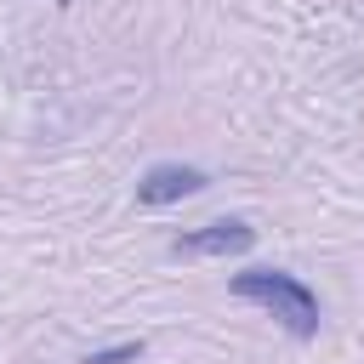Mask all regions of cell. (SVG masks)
I'll return each mask as SVG.
<instances>
[{
    "mask_svg": "<svg viewBox=\"0 0 364 364\" xmlns=\"http://www.w3.org/2000/svg\"><path fill=\"white\" fill-rule=\"evenodd\" d=\"M228 290L239 301L262 307L284 336H296V341H313L318 336V290L307 279H296L284 267H245V273H233Z\"/></svg>",
    "mask_w": 364,
    "mask_h": 364,
    "instance_id": "1",
    "label": "cell"
},
{
    "mask_svg": "<svg viewBox=\"0 0 364 364\" xmlns=\"http://www.w3.org/2000/svg\"><path fill=\"white\" fill-rule=\"evenodd\" d=\"M256 245V228L245 216H222V222H205V228H188L171 239V256L176 262H210V256H245Z\"/></svg>",
    "mask_w": 364,
    "mask_h": 364,
    "instance_id": "2",
    "label": "cell"
},
{
    "mask_svg": "<svg viewBox=\"0 0 364 364\" xmlns=\"http://www.w3.org/2000/svg\"><path fill=\"white\" fill-rule=\"evenodd\" d=\"M205 188H210V171H199V165H148L136 176V205L159 210V205H182Z\"/></svg>",
    "mask_w": 364,
    "mask_h": 364,
    "instance_id": "3",
    "label": "cell"
},
{
    "mask_svg": "<svg viewBox=\"0 0 364 364\" xmlns=\"http://www.w3.org/2000/svg\"><path fill=\"white\" fill-rule=\"evenodd\" d=\"M142 358V341H119V347H102V353H85L80 364H136Z\"/></svg>",
    "mask_w": 364,
    "mask_h": 364,
    "instance_id": "4",
    "label": "cell"
}]
</instances>
